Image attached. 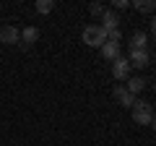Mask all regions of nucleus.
I'll return each instance as SVG.
<instances>
[{"instance_id": "nucleus-1", "label": "nucleus", "mask_w": 156, "mask_h": 146, "mask_svg": "<svg viewBox=\"0 0 156 146\" xmlns=\"http://www.w3.org/2000/svg\"><path fill=\"white\" fill-rule=\"evenodd\" d=\"M130 110H133V120L138 125H151V120H154V104H151V102L135 97V102H133Z\"/></svg>"}, {"instance_id": "nucleus-2", "label": "nucleus", "mask_w": 156, "mask_h": 146, "mask_svg": "<svg viewBox=\"0 0 156 146\" xmlns=\"http://www.w3.org/2000/svg\"><path fill=\"white\" fill-rule=\"evenodd\" d=\"M83 42L89 47H101L107 42V31L101 29V24H89L83 29Z\"/></svg>"}, {"instance_id": "nucleus-3", "label": "nucleus", "mask_w": 156, "mask_h": 146, "mask_svg": "<svg viewBox=\"0 0 156 146\" xmlns=\"http://www.w3.org/2000/svg\"><path fill=\"white\" fill-rule=\"evenodd\" d=\"M112 76H115L117 81H128L130 78V63L128 57H117V60H112Z\"/></svg>"}, {"instance_id": "nucleus-4", "label": "nucleus", "mask_w": 156, "mask_h": 146, "mask_svg": "<svg viewBox=\"0 0 156 146\" xmlns=\"http://www.w3.org/2000/svg\"><path fill=\"white\" fill-rule=\"evenodd\" d=\"M128 63H130V68H146L151 63V55H148V50H130V55H128Z\"/></svg>"}, {"instance_id": "nucleus-5", "label": "nucleus", "mask_w": 156, "mask_h": 146, "mask_svg": "<svg viewBox=\"0 0 156 146\" xmlns=\"http://www.w3.org/2000/svg\"><path fill=\"white\" fill-rule=\"evenodd\" d=\"M0 42L3 45H18L21 42V31L16 26H3L0 29Z\"/></svg>"}, {"instance_id": "nucleus-6", "label": "nucleus", "mask_w": 156, "mask_h": 146, "mask_svg": "<svg viewBox=\"0 0 156 146\" xmlns=\"http://www.w3.org/2000/svg\"><path fill=\"white\" fill-rule=\"evenodd\" d=\"M112 94H115V99L120 102V104H122V107H128V110H130V107H133V102H135V97L130 94L128 89H125V84L115 86V91H112Z\"/></svg>"}, {"instance_id": "nucleus-7", "label": "nucleus", "mask_w": 156, "mask_h": 146, "mask_svg": "<svg viewBox=\"0 0 156 146\" xmlns=\"http://www.w3.org/2000/svg\"><path fill=\"white\" fill-rule=\"evenodd\" d=\"M101 29L104 31H109V29H120V16H117V11H112V8H107L104 16H101Z\"/></svg>"}, {"instance_id": "nucleus-8", "label": "nucleus", "mask_w": 156, "mask_h": 146, "mask_svg": "<svg viewBox=\"0 0 156 146\" xmlns=\"http://www.w3.org/2000/svg\"><path fill=\"white\" fill-rule=\"evenodd\" d=\"M37 39H39V29L37 26H23L21 29V45L23 47H31Z\"/></svg>"}, {"instance_id": "nucleus-9", "label": "nucleus", "mask_w": 156, "mask_h": 146, "mask_svg": "<svg viewBox=\"0 0 156 146\" xmlns=\"http://www.w3.org/2000/svg\"><path fill=\"white\" fill-rule=\"evenodd\" d=\"M125 89H128L133 97H138L140 91L146 89V78H140V76H130V78L125 81Z\"/></svg>"}, {"instance_id": "nucleus-10", "label": "nucleus", "mask_w": 156, "mask_h": 146, "mask_svg": "<svg viewBox=\"0 0 156 146\" xmlns=\"http://www.w3.org/2000/svg\"><path fill=\"white\" fill-rule=\"evenodd\" d=\"M99 50H101V57H104V60H109V63L120 57V45H115V42H104Z\"/></svg>"}, {"instance_id": "nucleus-11", "label": "nucleus", "mask_w": 156, "mask_h": 146, "mask_svg": "<svg viewBox=\"0 0 156 146\" xmlns=\"http://www.w3.org/2000/svg\"><path fill=\"white\" fill-rule=\"evenodd\" d=\"M146 45H148V34L146 31H135L130 37V50H146Z\"/></svg>"}, {"instance_id": "nucleus-12", "label": "nucleus", "mask_w": 156, "mask_h": 146, "mask_svg": "<svg viewBox=\"0 0 156 146\" xmlns=\"http://www.w3.org/2000/svg\"><path fill=\"white\" fill-rule=\"evenodd\" d=\"M133 8L140 13H154L156 11V0H133Z\"/></svg>"}, {"instance_id": "nucleus-13", "label": "nucleus", "mask_w": 156, "mask_h": 146, "mask_svg": "<svg viewBox=\"0 0 156 146\" xmlns=\"http://www.w3.org/2000/svg\"><path fill=\"white\" fill-rule=\"evenodd\" d=\"M52 8H55V0H37V13H42V16L52 13Z\"/></svg>"}, {"instance_id": "nucleus-14", "label": "nucleus", "mask_w": 156, "mask_h": 146, "mask_svg": "<svg viewBox=\"0 0 156 146\" xmlns=\"http://www.w3.org/2000/svg\"><path fill=\"white\" fill-rule=\"evenodd\" d=\"M120 39H122V31H120V29H109V31H107V42L120 45Z\"/></svg>"}, {"instance_id": "nucleus-15", "label": "nucleus", "mask_w": 156, "mask_h": 146, "mask_svg": "<svg viewBox=\"0 0 156 146\" xmlns=\"http://www.w3.org/2000/svg\"><path fill=\"white\" fill-rule=\"evenodd\" d=\"M104 11H107V8L104 5H101V3H91V5H89V13H91V16H104Z\"/></svg>"}, {"instance_id": "nucleus-16", "label": "nucleus", "mask_w": 156, "mask_h": 146, "mask_svg": "<svg viewBox=\"0 0 156 146\" xmlns=\"http://www.w3.org/2000/svg\"><path fill=\"white\" fill-rule=\"evenodd\" d=\"M112 5H115V11H122V8H128L130 3H128V0H115Z\"/></svg>"}, {"instance_id": "nucleus-17", "label": "nucleus", "mask_w": 156, "mask_h": 146, "mask_svg": "<svg viewBox=\"0 0 156 146\" xmlns=\"http://www.w3.org/2000/svg\"><path fill=\"white\" fill-rule=\"evenodd\" d=\"M151 34H154V37H156V16L151 18Z\"/></svg>"}, {"instance_id": "nucleus-18", "label": "nucleus", "mask_w": 156, "mask_h": 146, "mask_svg": "<svg viewBox=\"0 0 156 146\" xmlns=\"http://www.w3.org/2000/svg\"><path fill=\"white\" fill-rule=\"evenodd\" d=\"M151 128H154V130H156V118H154V120H151Z\"/></svg>"}, {"instance_id": "nucleus-19", "label": "nucleus", "mask_w": 156, "mask_h": 146, "mask_svg": "<svg viewBox=\"0 0 156 146\" xmlns=\"http://www.w3.org/2000/svg\"><path fill=\"white\" fill-rule=\"evenodd\" d=\"M154 118H156V104H154Z\"/></svg>"}, {"instance_id": "nucleus-20", "label": "nucleus", "mask_w": 156, "mask_h": 146, "mask_svg": "<svg viewBox=\"0 0 156 146\" xmlns=\"http://www.w3.org/2000/svg\"><path fill=\"white\" fill-rule=\"evenodd\" d=\"M154 89H156V84H154Z\"/></svg>"}]
</instances>
